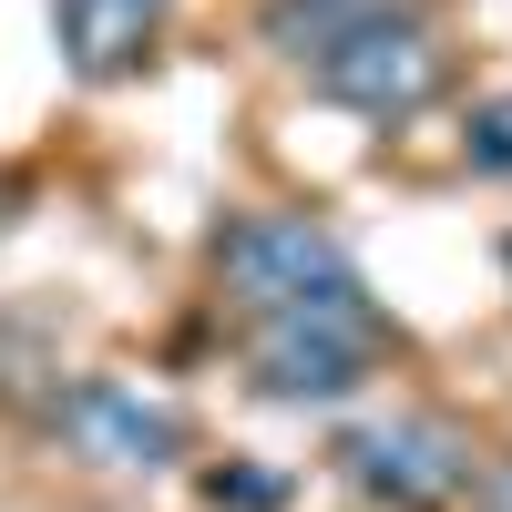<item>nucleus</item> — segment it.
Segmentation results:
<instances>
[{
	"mask_svg": "<svg viewBox=\"0 0 512 512\" xmlns=\"http://www.w3.org/2000/svg\"><path fill=\"white\" fill-rule=\"evenodd\" d=\"M390 349V338H359V328H287V318H256L246 328V369H256V390L287 400V410H328V400H349L369 359Z\"/></svg>",
	"mask_w": 512,
	"mask_h": 512,
	"instance_id": "39448f33",
	"label": "nucleus"
},
{
	"mask_svg": "<svg viewBox=\"0 0 512 512\" xmlns=\"http://www.w3.org/2000/svg\"><path fill=\"white\" fill-rule=\"evenodd\" d=\"M318 93L338 113H359V123H410V113H431L441 103V82H451V52H441V31L410 11V0H390V11H369L338 52L308 72Z\"/></svg>",
	"mask_w": 512,
	"mask_h": 512,
	"instance_id": "f03ea898",
	"label": "nucleus"
},
{
	"mask_svg": "<svg viewBox=\"0 0 512 512\" xmlns=\"http://www.w3.org/2000/svg\"><path fill=\"white\" fill-rule=\"evenodd\" d=\"M472 512H512V461H482V482H472Z\"/></svg>",
	"mask_w": 512,
	"mask_h": 512,
	"instance_id": "9d476101",
	"label": "nucleus"
},
{
	"mask_svg": "<svg viewBox=\"0 0 512 512\" xmlns=\"http://www.w3.org/2000/svg\"><path fill=\"white\" fill-rule=\"evenodd\" d=\"M216 277L236 287L246 328H256V318H287V328H359V338H390V318H379V297H369V277H359V256L338 246L318 216H226Z\"/></svg>",
	"mask_w": 512,
	"mask_h": 512,
	"instance_id": "f257e3e1",
	"label": "nucleus"
},
{
	"mask_svg": "<svg viewBox=\"0 0 512 512\" xmlns=\"http://www.w3.org/2000/svg\"><path fill=\"white\" fill-rule=\"evenodd\" d=\"M164 21H175V0H52V52L82 82H123L154 62Z\"/></svg>",
	"mask_w": 512,
	"mask_h": 512,
	"instance_id": "423d86ee",
	"label": "nucleus"
},
{
	"mask_svg": "<svg viewBox=\"0 0 512 512\" xmlns=\"http://www.w3.org/2000/svg\"><path fill=\"white\" fill-rule=\"evenodd\" d=\"M369 11H390V0H267V11H256V31H267V52H287V62L318 72Z\"/></svg>",
	"mask_w": 512,
	"mask_h": 512,
	"instance_id": "0eeeda50",
	"label": "nucleus"
},
{
	"mask_svg": "<svg viewBox=\"0 0 512 512\" xmlns=\"http://www.w3.org/2000/svg\"><path fill=\"white\" fill-rule=\"evenodd\" d=\"M338 472H349V492L390 502V512H451L482 482V461H472V441H461L451 420L390 410V420H349V431H338Z\"/></svg>",
	"mask_w": 512,
	"mask_h": 512,
	"instance_id": "7ed1b4c3",
	"label": "nucleus"
},
{
	"mask_svg": "<svg viewBox=\"0 0 512 512\" xmlns=\"http://www.w3.org/2000/svg\"><path fill=\"white\" fill-rule=\"evenodd\" d=\"M461 164H472V175H512V93L472 103V123H461Z\"/></svg>",
	"mask_w": 512,
	"mask_h": 512,
	"instance_id": "6e6552de",
	"label": "nucleus"
},
{
	"mask_svg": "<svg viewBox=\"0 0 512 512\" xmlns=\"http://www.w3.org/2000/svg\"><path fill=\"white\" fill-rule=\"evenodd\" d=\"M216 502H246V512H277V502H287V482H277V472H216Z\"/></svg>",
	"mask_w": 512,
	"mask_h": 512,
	"instance_id": "1a4fd4ad",
	"label": "nucleus"
},
{
	"mask_svg": "<svg viewBox=\"0 0 512 512\" xmlns=\"http://www.w3.org/2000/svg\"><path fill=\"white\" fill-rule=\"evenodd\" d=\"M52 431L93 461V472H164V461L195 451L185 400L144 390V379H113V369H93V379H72V390H52Z\"/></svg>",
	"mask_w": 512,
	"mask_h": 512,
	"instance_id": "20e7f679",
	"label": "nucleus"
}]
</instances>
